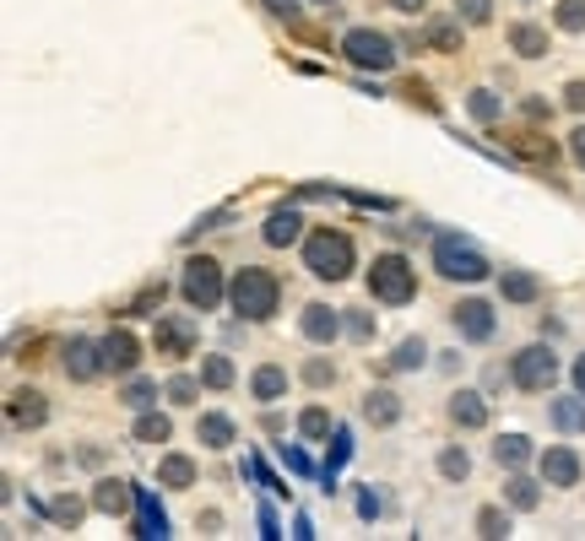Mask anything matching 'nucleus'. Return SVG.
Returning <instances> with one entry per match:
<instances>
[{"mask_svg":"<svg viewBox=\"0 0 585 541\" xmlns=\"http://www.w3.org/2000/svg\"><path fill=\"white\" fill-rule=\"evenodd\" d=\"M358 266V250H353V239L342 233V228H314V233H303V270L314 276V281H347Z\"/></svg>","mask_w":585,"mask_h":541,"instance_id":"f257e3e1","label":"nucleus"},{"mask_svg":"<svg viewBox=\"0 0 585 541\" xmlns=\"http://www.w3.org/2000/svg\"><path fill=\"white\" fill-rule=\"evenodd\" d=\"M228 303H234V314H244V320L261 325V320L277 314L283 281H277L266 266H244V270H234V281H228Z\"/></svg>","mask_w":585,"mask_h":541,"instance_id":"f03ea898","label":"nucleus"},{"mask_svg":"<svg viewBox=\"0 0 585 541\" xmlns=\"http://www.w3.org/2000/svg\"><path fill=\"white\" fill-rule=\"evenodd\" d=\"M369 298H374V303H391V309L413 303V298H418V270H413V261L396 255V250L374 255V266H369Z\"/></svg>","mask_w":585,"mask_h":541,"instance_id":"7ed1b4c3","label":"nucleus"},{"mask_svg":"<svg viewBox=\"0 0 585 541\" xmlns=\"http://www.w3.org/2000/svg\"><path fill=\"white\" fill-rule=\"evenodd\" d=\"M179 298H184L195 314H212L217 303H228L223 266H217L212 255H190V261H184V276H179Z\"/></svg>","mask_w":585,"mask_h":541,"instance_id":"20e7f679","label":"nucleus"},{"mask_svg":"<svg viewBox=\"0 0 585 541\" xmlns=\"http://www.w3.org/2000/svg\"><path fill=\"white\" fill-rule=\"evenodd\" d=\"M434 270L444 281H482L488 276V261H482V250L471 244V239H461V233H439L434 239Z\"/></svg>","mask_w":585,"mask_h":541,"instance_id":"39448f33","label":"nucleus"},{"mask_svg":"<svg viewBox=\"0 0 585 541\" xmlns=\"http://www.w3.org/2000/svg\"><path fill=\"white\" fill-rule=\"evenodd\" d=\"M510 380H515V390H526V396H542V390H553V385H559V352H553L548 341H537V347H521V352L510 358Z\"/></svg>","mask_w":585,"mask_h":541,"instance_id":"423d86ee","label":"nucleus"},{"mask_svg":"<svg viewBox=\"0 0 585 541\" xmlns=\"http://www.w3.org/2000/svg\"><path fill=\"white\" fill-rule=\"evenodd\" d=\"M342 55H347L358 71H391V65H396V38L380 33V27H347V33H342Z\"/></svg>","mask_w":585,"mask_h":541,"instance_id":"0eeeda50","label":"nucleus"},{"mask_svg":"<svg viewBox=\"0 0 585 541\" xmlns=\"http://www.w3.org/2000/svg\"><path fill=\"white\" fill-rule=\"evenodd\" d=\"M195 341H201V330H195L190 314H157V330H152V352L157 358L184 363V358H195Z\"/></svg>","mask_w":585,"mask_h":541,"instance_id":"6e6552de","label":"nucleus"},{"mask_svg":"<svg viewBox=\"0 0 585 541\" xmlns=\"http://www.w3.org/2000/svg\"><path fill=\"white\" fill-rule=\"evenodd\" d=\"M450 320H455L461 341H471V347L493 341V330H499V314H493V303H488V298H461V303L450 309Z\"/></svg>","mask_w":585,"mask_h":541,"instance_id":"1a4fd4ad","label":"nucleus"},{"mask_svg":"<svg viewBox=\"0 0 585 541\" xmlns=\"http://www.w3.org/2000/svg\"><path fill=\"white\" fill-rule=\"evenodd\" d=\"M65 374H71L76 385H93V380H104V374H109V363H104V341L71 336V341H65Z\"/></svg>","mask_w":585,"mask_h":541,"instance_id":"9d476101","label":"nucleus"},{"mask_svg":"<svg viewBox=\"0 0 585 541\" xmlns=\"http://www.w3.org/2000/svg\"><path fill=\"white\" fill-rule=\"evenodd\" d=\"M347 309H331V303H309L303 314H298V336L303 341H314V347H331L342 330H347V320H342Z\"/></svg>","mask_w":585,"mask_h":541,"instance_id":"9b49d317","label":"nucleus"},{"mask_svg":"<svg viewBox=\"0 0 585 541\" xmlns=\"http://www.w3.org/2000/svg\"><path fill=\"white\" fill-rule=\"evenodd\" d=\"M104 363H109V374H120V380H131L136 369H142V341L126 330V325H115L109 336H104Z\"/></svg>","mask_w":585,"mask_h":541,"instance_id":"f8f14e48","label":"nucleus"},{"mask_svg":"<svg viewBox=\"0 0 585 541\" xmlns=\"http://www.w3.org/2000/svg\"><path fill=\"white\" fill-rule=\"evenodd\" d=\"M537 471H542L548 488H575V482H581V455H575L570 444H548V449L537 455Z\"/></svg>","mask_w":585,"mask_h":541,"instance_id":"ddd939ff","label":"nucleus"},{"mask_svg":"<svg viewBox=\"0 0 585 541\" xmlns=\"http://www.w3.org/2000/svg\"><path fill=\"white\" fill-rule=\"evenodd\" d=\"M131 504H136V482H120V477H98V482H93V509H98V515L120 520Z\"/></svg>","mask_w":585,"mask_h":541,"instance_id":"4468645a","label":"nucleus"},{"mask_svg":"<svg viewBox=\"0 0 585 541\" xmlns=\"http://www.w3.org/2000/svg\"><path fill=\"white\" fill-rule=\"evenodd\" d=\"M5 417H11V428H44L49 422V401H44V390H11L5 396Z\"/></svg>","mask_w":585,"mask_h":541,"instance_id":"2eb2a0df","label":"nucleus"},{"mask_svg":"<svg viewBox=\"0 0 585 541\" xmlns=\"http://www.w3.org/2000/svg\"><path fill=\"white\" fill-rule=\"evenodd\" d=\"M261 239H266L272 250H288V244H298V239H303V217H298V206H277V212L266 217Z\"/></svg>","mask_w":585,"mask_h":541,"instance_id":"dca6fc26","label":"nucleus"},{"mask_svg":"<svg viewBox=\"0 0 585 541\" xmlns=\"http://www.w3.org/2000/svg\"><path fill=\"white\" fill-rule=\"evenodd\" d=\"M136 537L142 541L168 537V515H163V504H157V493H152V488H136Z\"/></svg>","mask_w":585,"mask_h":541,"instance_id":"f3484780","label":"nucleus"},{"mask_svg":"<svg viewBox=\"0 0 585 541\" xmlns=\"http://www.w3.org/2000/svg\"><path fill=\"white\" fill-rule=\"evenodd\" d=\"M250 396L261 406L283 401V396H288V369H283V363H261V369L250 374Z\"/></svg>","mask_w":585,"mask_h":541,"instance_id":"a211bd4d","label":"nucleus"},{"mask_svg":"<svg viewBox=\"0 0 585 541\" xmlns=\"http://www.w3.org/2000/svg\"><path fill=\"white\" fill-rule=\"evenodd\" d=\"M195 438H201V449H228V444L239 438V428H234V417H223V411H201Z\"/></svg>","mask_w":585,"mask_h":541,"instance_id":"6ab92c4d","label":"nucleus"},{"mask_svg":"<svg viewBox=\"0 0 585 541\" xmlns=\"http://www.w3.org/2000/svg\"><path fill=\"white\" fill-rule=\"evenodd\" d=\"M347 460H353V433L336 428V433H331V455H325V466H320V493H336V477H342Z\"/></svg>","mask_w":585,"mask_h":541,"instance_id":"aec40b11","label":"nucleus"},{"mask_svg":"<svg viewBox=\"0 0 585 541\" xmlns=\"http://www.w3.org/2000/svg\"><path fill=\"white\" fill-rule=\"evenodd\" d=\"M363 422L396 428V422H402V396H396V390H369V396H363Z\"/></svg>","mask_w":585,"mask_h":541,"instance_id":"412c9836","label":"nucleus"},{"mask_svg":"<svg viewBox=\"0 0 585 541\" xmlns=\"http://www.w3.org/2000/svg\"><path fill=\"white\" fill-rule=\"evenodd\" d=\"M450 422L455 428H488V401L477 390H455L450 396Z\"/></svg>","mask_w":585,"mask_h":541,"instance_id":"4be33fe9","label":"nucleus"},{"mask_svg":"<svg viewBox=\"0 0 585 541\" xmlns=\"http://www.w3.org/2000/svg\"><path fill=\"white\" fill-rule=\"evenodd\" d=\"M510 49H515L521 60H542V55H548V27L515 22V27H510Z\"/></svg>","mask_w":585,"mask_h":541,"instance_id":"5701e85b","label":"nucleus"},{"mask_svg":"<svg viewBox=\"0 0 585 541\" xmlns=\"http://www.w3.org/2000/svg\"><path fill=\"white\" fill-rule=\"evenodd\" d=\"M493 460H499L504 471H526L532 438H526V433H499V438H493Z\"/></svg>","mask_w":585,"mask_h":541,"instance_id":"b1692460","label":"nucleus"},{"mask_svg":"<svg viewBox=\"0 0 585 541\" xmlns=\"http://www.w3.org/2000/svg\"><path fill=\"white\" fill-rule=\"evenodd\" d=\"M499 292H504V303H537V298H542V281H537L532 270H504V276H499Z\"/></svg>","mask_w":585,"mask_h":541,"instance_id":"393cba45","label":"nucleus"},{"mask_svg":"<svg viewBox=\"0 0 585 541\" xmlns=\"http://www.w3.org/2000/svg\"><path fill=\"white\" fill-rule=\"evenodd\" d=\"M157 488H195V460L190 455H163L157 460Z\"/></svg>","mask_w":585,"mask_h":541,"instance_id":"a878e982","label":"nucleus"},{"mask_svg":"<svg viewBox=\"0 0 585 541\" xmlns=\"http://www.w3.org/2000/svg\"><path fill=\"white\" fill-rule=\"evenodd\" d=\"M542 488H548V482H542ZM542 488H537L532 477L510 471V482H504V498H510V509H521V515H526V509H537V504H542Z\"/></svg>","mask_w":585,"mask_h":541,"instance_id":"bb28decb","label":"nucleus"},{"mask_svg":"<svg viewBox=\"0 0 585 541\" xmlns=\"http://www.w3.org/2000/svg\"><path fill=\"white\" fill-rule=\"evenodd\" d=\"M131 433H136V444H168V438H174V422L146 406V411H136V428H131Z\"/></svg>","mask_w":585,"mask_h":541,"instance_id":"cd10ccee","label":"nucleus"},{"mask_svg":"<svg viewBox=\"0 0 585 541\" xmlns=\"http://www.w3.org/2000/svg\"><path fill=\"white\" fill-rule=\"evenodd\" d=\"M553 428H559V433H585V396L581 390L553 401Z\"/></svg>","mask_w":585,"mask_h":541,"instance_id":"c85d7f7f","label":"nucleus"},{"mask_svg":"<svg viewBox=\"0 0 585 541\" xmlns=\"http://www.w3.org/2000/svg\"><path fill=\"white\" fill-rule=\"evenodd\" d=\"M510 146H515L526 163H537V168H553V157H559V152H553V141H542V135H532V131H515L510 135Z\"/></svg>","mask_w":585,"mask_h":541,"instance_id":"c756f323","label":"nucleus"},{"mask_svg":"<svg viewBox=\"0 0 585 541\" xmlns=\"http://www.w3.org/2000/svg\"><path fill=\"white\" fill-rule=\"evenodd\" d=\"M239 374H234V358L228 352H212V358H201V385L206 390H228Z\"/></svg>","mask_w":585,"mask_h":541,"instance_id":"7c9ffc66","label":"nucleus"},{"mask_svg":"<svg viewBox=\"0 0 585 541\" xmlns=\"http://www.w3.org/2000/svg\"><path fill=\"white\" fill-rule=\"evenodd\" d=\"M423 363H429V341H423V336H407V341L391 352V369H396V374H413V369H423Z\"/></svg>","mask_w":585,"mask_h":541,"instance_id":"2f4dec72","label":"nucleus"},{"mask_svg":"<svg viewBox=\"0 0 585 541\" xmlns=\"http://www.w3.org/2000/svg\"><path fill=\"white\" fill-rule=\"evenodd\" d=\"M466 109H471L477 125H499V120H504V104H499V93H488V87H477V93L466 98Z\"/></svg>","mask_w":585,"mask_h":541,"instance_id":"473e14b6","label":"nucleus"},{"mask_svg":"<svg viewBox=\"0 0 585 541\" xmlns=\"http://www.w3.org/2000/svg\"><path fill=\"white\" fill-rule=\"evenodd\" d=\"M298 433H303V438H331L336 422H331L325 406H303V411H298Z\"/></svg>","mask_w":585,"mask_h":541,"instance_id":"72a5a7b5","label":"nucleus"},{"mask_svg":"<svg viewBox=\"0 0 585 541\" xmlns=\"http://www.w3.org/2000/svg\"><path fill=\"white\" fill-rule=\"evenodd\" d=\"M244 477H255V482H261L272 498H288V482H283V477H277V471H272L261 455H250V460H244Z\"/></svg>","mask_w":585,"mask_h":541,"instance_id":"f704fd0d","label":"nucleus"},{"mask_svg":"<svg viewBox=\"0 0 585 541\" xmlns=\"http://www.w3.org/2000/svg\"><path fill=\"white\" fill-rule=\"evenodd\" d=\"M157 396H163V390H157V380H136V374H131V385L120 390V401L131 406V411H146V406H157Z\"/></svg>","mask_w":585,"mask_h":541,"instance_id":"c9c22d12","label":"nucleus"},{"mask_svg":"<svg viewBox=\"0 0 585 541\" xmlns=\"http://www.w3.org/2000/svg\"><path fill=\"white\" fill-rule=\"evenodd\" d=\"M439 477L444 482H466L471 477V455L466 449H439Z\"/></svg>","mask_w":585,"mask_h":541,"instance_id":"e433bc0d","label":"nucleus"},{"mask_svg":"<svg viewBox=\"0 0 585 541\" xmlns=\"http://www.w3.org/2000/svg\"><path fill=\"white\" fill-rule=\"evenodd\" d=\"M477 537H488V541L510 537V515H504L499 504H488V509H477Z\"/></svg>","mask_w":585,"mask_h":541,"instance_id":"4c0bfd02","label":"nucleus"},{"mask_svg":"<svg viewBox=\"0 0 585 541\" xmlns=\"http://www.w3.org/2000/svg\"><path fill=\"white\" fill-rule=\"evenodd\" d=\"M201 390H206L201 380H190V374H174V380L163 385V401H174V406H190V401H195V396H201Z\"/></svg>","mask_w":585,"mask_h":541,"instance_id":"58836bf2","label":"nucleus"},{"mask_svg":"<svg viewBox=\"0 0 585 541\" xmlns=\"http://www.w3.org/2000/svg\"><path fill=\"white\" fill-rule=\"evenodd\" d=\"M82 515H87V504H82V498H71V493H60V498L49 504V520H55V526H71V531H76V520H82Z\"/></svg>","mask_w":585,"mask_h":541,"instance_id":"ea45409f","label":"nucleus"},{"mask_svg":"<svg viewBox=\"0 0 585 541\" xmlns=\"http://www.w3.org/2000/svg\"><path fill=\"white\" fill-rule=\"evenodd\" d=\"M553 22H559V33H585V0H559Z\"/></svg>","mask_w":585,"mask_h":541,"instance_id":"a19ab883","label":"nucleus"},{"mask_svg":"<svg viewBox=\"0 0 585 541\" xmlns=\"http://www.w3.org/2000/svg\"><path fill=\"white\" fill-rule=\"evenodd\" d=\"M303 385H314V390L336 385V363H325V358H309V363H303Z\"/></svg>","mask_w":585,"mask_h":541,"instance_id":"79ce46f5","label":"nucleus"},{"mask_svg":"<svg viewBox=\"0 0 585 541\" xmlns=\"http://www.w3.org/2000/svg\"><path fill=\"white\" fill-rule=\"evenodd\" d=\"M163 298H168V287H163V281H152V287L136 292V303H131L126 314H152V309H163ZM152 320H157V314H152Z\"/></svg>","mask_w":585,"mask_h":541,"instance_id":"37998d69","label":"nucleus"},{"mask_svg":"<svg viewBox=\"0 0 585 541\" xmlns=\"http://www.w3.org/2000/svg\"><path fill=\"white\" fill-rule=\"evenodd\" d=\"M277 455H283V466H288L292 477H320V471H314V460H309L298 444H277Z\"/></svg>","mask_w":585,"mask_h":541,"instance_id":"c03bdc74","label":"nucleus"},{"mask_svg":"<svg viewBox=\"0 0 585 541\" xmlns=\"http://www.w3.org/2000/svg\"><path fill=\"white\" fill-rule=\"evenodd\" d=\"M423 44H434V49H450V55H455V49H461V27H450V22H434V27L423 33Z\"/></svg>","mask_w":585,"mask_h":541,"instance_id":"a18cd8bd","label":"nucleus"},{"mask_svg":"<svg viewBox=\"0 0 585 541\" xmlns=\"http://www.w3.org/2000/svg\"><path fill=\"white\" fill-rule=\"evenodd\" d=\"M455 11H461L466 27H482V22L493 16V0H455Z\"/></svg>","mask_w":585,"mask_h":541,"instance_id":"49530a36","label":"nucleus"},{"mask_svg":"<svg viewBox=\"0 0 585 541\" xmlns=\"http://www.w3.org/2000/svg\"><path fill=\"white\" fill-rule=\"evenodd\" d=\"M347 336H353V341H374V314L347 309Z\"/></svg>","mask_w":585,"mask_h":541,"instance_id":"de8ad7c7","label":"nucleus"},{"mask_svg":"<svg viewBox=\"0 0 585 541\" xmlns=\"http://www.w3.org/2000/svg\"><path fill=\"white\" fill-rule=\"evenodd\" d=\"M358 515H363V520H380V515H385V498H380L374 488H363V493H358Z\"/></svg>","mask_w":585,"mask_h":541,"instance_id":"09e8293b","label":"nucleus"},{"mask_svg":"<svg viewBox=\"0 0 585 541\" xmlns=\"http://www.w3.org/2000/svg\"><path fill=\"white\" fill-rule=\"evenodd\" d=\"M261 5H266L277 22H292V27H298V0H261Z\"/></svg>","mask_w":585,"mask_h":541,"instance_id":"8fccbe9b","label":"nucleus"},{"mask_svg":"<svg viewBox=\"0 0 585 541\" xmlns=\"http://www.w3.org/2000/svg\"><path fill=\"white\" fill-rule=\"evenodd\" d=\"M261 537L266 541L283 537V520H277V509H272V504H261Z\"/></svg>","mask_w":585,"mask_h":541,"instance_id":"3c124183","label":"nucleus"},{"mask_svg":"<svg viewBox=\"0 0 585 541\" xmlns=\"http://www.w3.org/2000/svg\"><path fill=\"white\" fill-rule=\"evenodd\" d=\"M407 98H413V104H423V109H434V115H439V98H429V87H423V82H407Z\"/></svg>","mask_w":585,"mask_h":541,"instance_id":"603ef678","label":"nucleus"},{"mask_svg":"<svg viewBox=\"0 0 585 541\" xmlns=\"http://www.w3.org/2000/svg\"><path fill=\"white\" fill-rule=\"evenodd\" d=\"M526 120H537V125H542V120H553V104H542V98H526Z\"/></svg>","mask_w":585,"mask_h":541,"instance_id":"864d4df0","label":"nucleus"},{"mask_svg":"<svg viewBox=\"0 0 585 541\" xmlns=\"http://www.w3.org/2000/svg\"><path fill=\"white\" fill-rule=\"evenodd\" d=\"M564 104H570L575 115H585V82H570V87H564Z\"/></svg>","mask_w":585,"mask_h":541,"instance_id":"5fc2aeb1","label":"nucleus"},{"mask_svg":"<svg viewBox=\"0 0 585 541\" xmlns=\"http://www.w3.org/2000/svg\"><path fill=\"white\" fill-rule=\"evenodd\" d=\"M391 11H402V16H418V11H429V0H385Z\"/></svg>","mask_w":585,"mask_h":541,"instance_id":"6e6d98bb","label":"nucleus"},{"mask_svg":"<svg viewBox=\"0 0 585 541\" xmlns=\"http://www.w3.org/2000/svg\"><path fill=\"white\" fill-rule=\"evenodd\" d=\"M570 157L585 168V125H575V131H570Z\"/></svg>","mask_w":585,"mask_h":541,"instance_id":"4d7b16f0","label":"nucleus"},{"mask_svg":"<svg viewBox=\"0 0 585 541\" xmlns=\"http://www.w3.org/2000/svg\"><path fill=\"white\" fill-rule=\"evenodd\" d=\"M292 537L309 541V537H314V520H309V515H298V520H292Z\"/></svg>","mask_w":585,"mask_h":541,"instance_id":"13d9d810","label":"nucleus"},{"mask_svg":"<svg viewBox=\"0 0 585 541\" xmlns=\"http://www.w3.org/2000/svg\"><path fill=\"white\" fill-rule=\"evenodd\" d=\"M570 374H575V390H581V396H585V352H581V358H575V369H570Z\"/></svg>","mask_w":585,"mask_h":541,"instance_id":"bf43d9fd","label":"nucleus"},{"mask_svg":"<svg viewBox=\"0 0 585 541\" xmlns=\"http://www.w3.org/2000/svg\"><path fill=\"white\" fill-rule=\"evenodd\" d=\"M314 5H331V0H314Z\"/></svg>","mask_w":585,"mask_h":541,"instance_id":"052dcab7","label":"nucleus"}]
</instances>
